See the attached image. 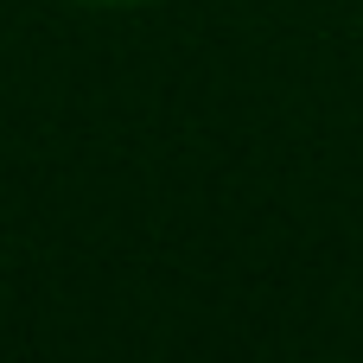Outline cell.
Wrapping results in <instances>:
<instances>
[{
    "label": "cell",
    "mask_w": 363,
    "mask_h": 363,
    "mask_svg": "<svg viewBox=\"0 0 363 363\" xmlns=\"http://www.w3.org/2000/svg\"><path fill=\"white\" fill-rule=\"evenodd\" d=\"M83 6H147V0H83Z\"/></svg>",
    "instance_id": "cell-1"
}]
</instances>
